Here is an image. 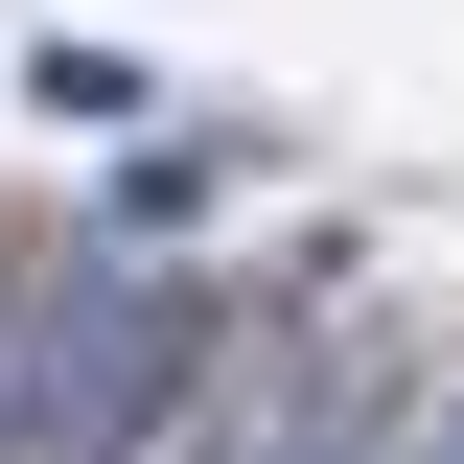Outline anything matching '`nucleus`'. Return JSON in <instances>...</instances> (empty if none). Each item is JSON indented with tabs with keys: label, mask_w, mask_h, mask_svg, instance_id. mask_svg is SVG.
I'll return each mask as SVG.
<instances>
[{
	"label": "nucleus",
	"mask_w": 464,
	"mask_h": 464,
	"mask_svg": "<svg viewBox=\"0 0 464 464\" xmlns=\"http://www.w3.org/2000/svg\"><path fill=\"white\" fill-rule=\"evenodd\" d=\"M232 372V302L163 256H24V325H0V464H163Z\"/></svg>",
	"instance_id": "1"
},
{
	"label": "nucleus",
	"mask_w": 464,
	"mask_h": 464,
	"mask_svg": "<svg viewBox=\"0 0 464 464\" xmlns=\"http://www.w3.org/2000/svg\"><path fill=\"white\" fill-rule=\"evenodd\" d=\"M24 116H70V140H140V116H163V70L70 24V47H24Z\"/></svg>",
	"instance_id": "2"
},
{
	"label": "nucleus",
	"mask_w": 464,
	"mask_h": 464,
	"mask_svg": "<svg viewBox=\"0 0 464 464\" xmlns=\"http://www.w3.org/2000/svg\"><path fill=\"white\" fill-rule=\"evenodd\" d=\"M395 464H464V418H441V441H395Z\"/></svg>",
	"instance_id": "3"
},
{
	"label": "nucleus",
	"mask_w": 464,
	"mask_h": 464,
	"mask_svg": "<svg viewBox=\"0 0 464 464\" xmlns=\"http://www.w3.org/2000/svg\"><path fill=\"white\" fill-rule=\"evenodd\" d=\"M279 464H372V441H279Z\"/></svg>",
	"instance_id": "4"
},
{
	"label": "nucleus",
	"mask_w": 464,
	"mask_h": 464,
	"mask_svg": "<svg viewBox=\"0 0 464 464\" xmlns=\"http://www.w3.org/2000/svg\"><path fill=\"white\" fill-rule=\"evenodd\" d=\"M0 325H24V256H0Z\"/></svg>",
	"instance_id": "5"
}]
</instances>
